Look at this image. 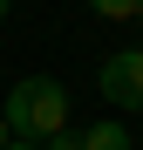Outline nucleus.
<instances>
[{
    "mask_svg": "<svg viewBox=\"0 0 143 150\" xmlns=\"http://www.w3.org/2000/svg\"><path fill=\"white\" fill-rule=\"evenodd\" d=\"M0 123H7V137L48 143L55 130H68V82H55V75H20L14 89H0Z\"/></svg>",
    "mask_w": 143,
    "mask_h": 150,
    "instance_id": "nucleus-1",
    "label": "nucleus"
},
{
    "mask_svg": "<svg viewBox=\"0 0 143 150\" xmlns=\"http://www.w3.org/2000/svg\"><path fill=\"white\" fill-rule=\"evenodd\" d=\"M95 96H102L109 109H143V48H123V55H109L95 68Z\"/></svg>",
    "mask_w": 143,
    "mask_h": 150,
    "instance_id": "nucleus-2",
    "label": "nucleus"
},
{
    "mask_svg": "<svg viewBox=\"0 0 143 150\" xmlns=\"http://www.w3.org/2000/svg\"><path fill=\"white\" fill-rule=\"evenodd\" d=\"M82 150H130V130H123L116 116H102V123L82 130Z\"/></svg>",
    "mask_w": 143,
    "mask_h": 150,
    "instance_id": "nucleus-3",
    "label": "nucleus"
},
{
    "mask_svg": "<svg viewBox=\"0 0 143 150\" xmlns=\"http://www.w3.org/2000/svg\"><path fill=\"white\" fill-rule=\"evenodd\" d=\"M89 14H102V21H136V0H89Z\"/></svg>",
    "mask_w": 143,
    "mask_h": 150,
    "instance_id": "nucleus-4",
    "label": "nucleus"
},
{
    "mask_svg": "<svg viewBox=\"0 0 143 150\" xmlns=\"http://www.w3.org/2000/svg\"><path fill=\"white\" fill-rule=\"evenodd\" d=\"M41 150H82V130H55V137H48Z\"/></svg>",
    "mask_w": 143,
    "mask_h": 150,
    "instance_id": "nucleus-5",
    "label": "nucleus"
},
{
    "mask_svg": "<svg viewBox=\"0 0 143 150\" xmlns=\"http://www.w3.org/2000/svg\"><path fill=\"white\" fill-rule=\"evenodd\" d=\"M0 150H41V143H27V137H7V143H0Z\"/></svg>",
    "mask_w": 143,
    "mask_h": 150,
    "instance_id": "nucleus-6",
    "label": "nucleus"
},
{
    "mask_svg": "<svg viewBox=\"0 0 143 150\" xmlns=\"http://www.w3.org/2000/svg\"><path fill=\"white\" fill-rule=\"evenodd\" d=\"M7 14H14V0H0V28H7Z\"/></svg>",
    "mask_w": 143,
    "mask_h": 150,
    "instance_id": "nucleus-7",
    "label": "nucleus"
},
{
    "mask_svg": "<svg viewBox=\"0 0 143 150\" xmlns=\"http://www.w3.org/2000/svg\"><path fill=\"white\" fill-rule=\"evenodd\" d=\"M136 28H143V0H136Z\"/></svg>",
    "mask_w": 143,
    "mask_h": 150,
    "instance_id": "nucleus-8",
    "label": "nucleus"
},
{
    "mask_svg": "<svg viewBox=\"0 0 143 150\" xmlns=\"http://www.w3.org/2000/svg\"><path fill=\"white\" fill-rule=\"evenodd\" d=\"M0 143H7V123H0Z\"/></svg>",
    "mask_w": 143,
    "mask_h": 150,
    "instance_id": "nucleus-9",
    "label": "nucleus"
},
{
    "mask_svg": "<svg viewBox=\"0 0 143 150\" xmlns=\"http://www.w3.org/2000/svg\"><path fill=\"white\" fill-rule=\"evenodd\" d=\"M0 89H7V75H0Z\"/></svg>",
    "mask_w": 143,
    "mask_h": 150,
    "instance_id": "nucleus-10",
    "label": "nucleus"
}]
</instances>
